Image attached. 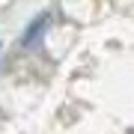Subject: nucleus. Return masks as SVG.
I'll return each mask as SVG.
<instances>
[{"instance_id":"1","label":"nucleus","mask_w":134,"mask_h":134,"mask_svg":"<svg viewBox=\"0 0 134 134\" xmlns=\"http://www.w3.org/2000/svg\"><path fill=\"white\" fill-rule=\"evenodd\" d=\"M45 27H48V15H39L33 24L24 30V39H21V45H24V48H36L39 39H42V30H45Z\"/></svg>"}]
</instances>
